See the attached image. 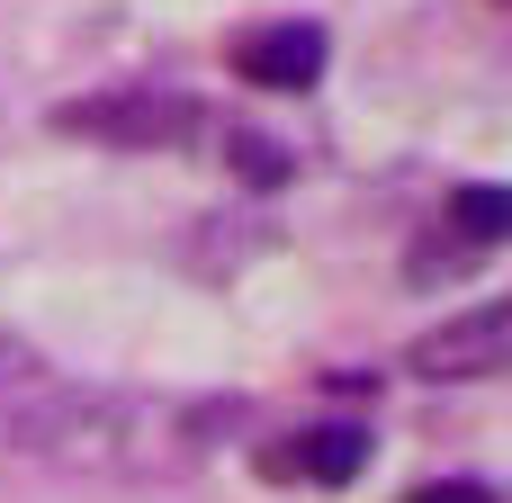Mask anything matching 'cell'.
<instances>
[{"mask_svg":"<svg viewBox=\"0 0 512 503\" xmlns=\"http://www.w3.org/2000/svg\"><path fill=\"white\" fill-rule=\"evenodd\" d=\"M54 126H63V135H90V144H126V153H153V144H189V135H198V108H189L180 90H144V81H126V90L72 99Z\"/></svg>","mask_w":512,"mask_h":503,"instance_id":"obj_1","label":"cell"},{"mask_svg":"<svg viewBox=\"0 0 512 503\" xmlns=\"http://www.w3.org/2000/svg\"><path fill=\"white\" fill-rule=\"evenodd\" d=\"M504 351H512V315L504 306H468V315H450L441 333H423L414 342V378H450V387H468V378H504Z\"/></svg>","mask_w":512,"mask_h":503,"instance_id":"obj_2","label":"cell"},{"mask_svg":"<svg viewBox=\"0 0 512 503\" xmlns=\"http://www.w3.org/2000/svg\"><path fill=\"white\" fill-rule=\"evenodd\" d=\"M243 81L252 90H306L315 72H324V27L315 18H279V27H261V36H243Z\"/></svg>","mask_w":512,"mask_h":503,"instance_id":"obj_3","label":"cell"},{"mask_svg":"<svg viewBox=\"0 0 512 503\" xmlns=\"http://www.w3.org/2000/svg\"><path fill=\"white\" fill-rule=\"evenodd\" d=\"M360 468H369V432L360 423H324V432L297 441V477H315V486H351Z\"/></svg>","mask_w":512,"mask_h":503,"instance_id":"obj_4","label":"cell"},{"mask_svg":"<svg viewBox=\"0 0 512 503\" xmlns=\"http://www.w3.org/2000/svg\"><path fill=\"white\" fill-rule=\"evenodd\" d=\"M450 234H468V252H495L512 234V198L504 189H459L450 198Z\"/></svg>","mask_w":512,"mask_h":503,"instance_id":"obj_5","label":"cell"},{"mask_svg":"<svg viewBox=\"0 0 512 503\" xmlns=\"http://www.w3.org/2000/svg\"><path fill=\"white\" fill-rule=\"evenodd\" d=\"M234 153H243V171H252L261 189H270V180H288V153H279V144H261V135H234Z\"/></svg>","mask_w":512,"mask_h":503,"instance_id":"obj_6","label":"cell"},{"mask_svg":"<svg viewBox=\"0 0 512 503\" xmlns=\"http://www.w3.org/2000/svg\"><path fill=\"white\" fill-rule=\"evenodd\" d=\"M414 503H495V495L468 486V477H441V486H414Z\"/></svg>","mask_w":512,"mask_h":503,"instance_id":"obj_7","label":"cell"}]
</instances>
